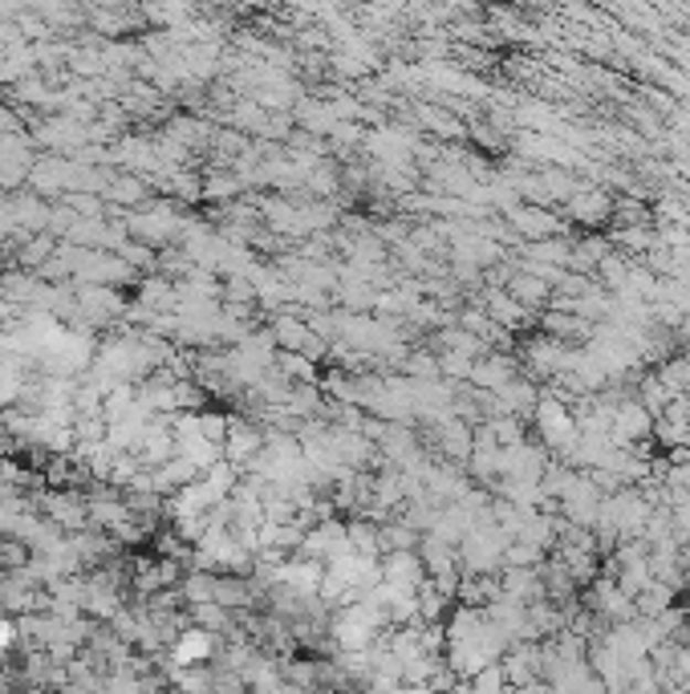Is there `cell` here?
<instances>
[{"mask_svg":"<svg viewBox=\"0 0 690 694\" xmlns=\"http://www.w3.org/2000/svg\"><path fill=\"white\" fill-rule=\"evenodd\" d=\"M516 227L524 232V236H540V241H549V236H556L561 232V220L549 212H537V207H516L512 212Z\"/></svg>","mask_w":690,"mask_h":694,"instance_id":"cell-1","label":"cell"},{"mask_svg":"<svg viewBox=\"0 0 690 694\" xmlns=\"http://www.w3.org/2000/svg\"><path fill=\"white\" fill-rule=\"evenodd\" d=\"M512 694H552L549 682H532V686H516Z\"/></svg>","mask_w":690,"mask_h":694,"instance_id":"cell-3","label":"cell"},{"mask_svg":"<svg viewBox=\"0 0 690 694\" xmlns=\"http://www.w3.org/2000/svg\"><path fill=\"white\" fill-rule=\"evenodd\" d=\"M212 654V638L208 633H188V638H179L176 645V662L179 666H191V662H200V658Z\"/></svg>","mask_w":690,"mask_h":694,"instance_id":"cell-2","label":"cell"},{"mask_svg":"<svg viewBox=\"0 0 690 694\" xmlns=\"http://www.w3.org/2000/svg\"><path fill=\"white\" fill-rule=\"evenodd\" d=\"M13 642V630H9V626H0V645H9Z\"/></svg>","mask_w":690,"mask_h":694,"instance_id":"cell-4","label":"cell"}]
</instances>
